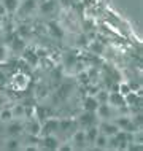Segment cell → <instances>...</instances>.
Listing matches in <instances>:
<instances>
[{
  "mask_svg": "<svg viewBox=\"0 0 143 151\" xmlns=\"http://www.w3.org/2000/svg\"><path fill=\"white\" fill-rule=\"evenodd\" d=\"M5 148L6 150H19L21 148V142H19L18 137H10V140L6 142Z\"/></svg>",
  "mask_w": 143,
  "mask_h": 151,
  "instance_id": "20",
  "label": "cell"
},
{
  "mask_svg": "<svg viewBox=\"0 0 143 151\" xmlns=\"http://www.w3.org/2000/svg\"><path fill=\"white\" fill-rule=\"evenodd\" d=\"M96 116H99L100 119H110L113 116V111H111V107L105 102V104H99L97 105V110H96Z\"/></svg>",
  "mask_w": 143,
  "mask_h": 151,
  "instance_id": "5",
  "label": "cell"
},
{
  "mask_svg": "<svg viewBox=\"0 0 143 151\" xmlns=\"http://www.w3.org/2000/svg\"><path fill=\"white\" fill-rule=\"evenodd\" d=\"M107 104L110 107H114V108H119L122 105H126V99L124 96L119 92H108V99H107Z\"/></svg>",
  "mask_w": 143,
  "mask_h": 151,
  "instance_id": "1",
  "label": "cell"
},
{
  "mask_svg": "<svg viewBox=\"0 0 143 151\" xmlns=\"http://www.w3.org/2000/svg\"><path fill=\"white\" fill-rule=\"evenodd\" d=\"M118 92L122 94V96H127V94L130 92V86L127 83H121L119 86H118Z\"/></svg>",
  "mask_w": 143,
  "mask_h": 151,
  "instance_id": "25",
  "label": "cell"
},
{
  "mask_svg": "<svg viewBox=\"0 0 143 151\" xmlns=\"http://www.w3.org/2000/svg\"><path fill=\"white\" fill-rule=\"evenodd\" d=\"M6 14V10H5V6L2 5V2H0V18H2V16H5Z\"/></svg>",
  "mask_w": 143,
  "mask_h": 151,
  "instance_id": "30",
  "label": "cell"
},
{
  "mask_svg": "<svg viewBox=\"0 0 143 151\" xmlns=\"http://www.w3.org/2000/svg\"><path fill=\"white\" fill-rule=\"evenodd\" d=\"M37 8V0H24L19 3L18 6V13L19 14H30Z\"/></svg>",
  "mask_w": 143,
  "mask_h": 151,
  "instance_id": "6",
  "label": "cell"
},
{
  "mask_svg": "<svg viewBox=\"0 0 143 151\" xmlns=\"http://www.w3.org/2000/svg\"><path fill=\"white\" fill-rule=\"evenodd\" d=\"M24 130H27L30 135H40L42 134V124H40V121H29L27 126H24Z\"/></svg>",
  "mask_w": 143,
  "mask_h": 151,
  "instance_id": "10",
  "label": "cell"
},
{
  "mask_svg": "<svg viewBox=\"0 0 143 151\" xmlns=\"http://www.w3.org/2000/svg\"><path fill=\"white\" fill-rule=\"evenodd\" d=\"M43 143H45V146H46L48 150H57L59 145H60V142H59V138H57L54 134H48V135L43 138Z\"/></svg>",
  "mask_w": 143,
  "mask_h": 151,
  "instance_id": "9",
  "label": "cell"
},
{
  "mask_svg": "<svg viewBox=\"0 0 143 151\" xmlns=\"http://www.w3.org/2000/svg\"><path fill=\"white\" fill-rule=\"evenodd\" d=\"M8 48H10L11 51H14V52H22L24 50H26V42H24L22 37H14V38H11L10 46Z\"/></svg>",
  "mask_w": 143,
  "mask_h": 151,
  "instance_id": "7",
  "label": "cell"
},
{
  "mask_svg": "<svg viewBox=\"0 0 143 151\" xmlns=\"http://www.w3.org/2000/svg\"><path fill=\"white\" fill-rule=\"evenodd\" d=\"M83 105H84V111H96V110H97V105H99V102H97L96 97L88 96V97L84 99Z\"/></svg>",
  "mask_w": 143,
  "mask_h": 151,
  "instance_id": "14",
  "label": "cell"
},
{
  "mask_svg": "<svg viewBox=\"0 0 143 151\" xmlns=\"http://www.w3.org/2000/svg\"><path fill=\"white\" fill-rule=\"evenodd\" d=\"M0 119L2 121H11L13 119V113H11V110H0Z\"/></svg>",
  "mask_w": 143,
  "mask_h": 151,
  "instance_id": "24",
  "label": "cell"
},
{
  "mask_svg": "<svg viewBox=\"0 0 143 151\" xmlns=\"http://www.w3.org/2000/svg\"><path fill=\"white\" fill-rule=\"evenodd\" d=\"M22 52H24V59H26L30 65H37V64H38V54H37L35 51H26V50H24Z\"/></svg>",
  "mask_w": 143,
  "mask_h": 151,
  "instance_id": "18",
  "label": "cell"
},
{
  "mask_svg": "<svg viewBox=\"0 0 143 151\" xmlns=\"http://www.w3.org/2000/svg\"><path fill=\"white\" fill-rule=\"evenodd\" d=\"M84 142H86L84 130H76L73 134V143H75V146L76 148H84Z\"/></svg>",
  "mask_w": 143,
  "mask_h": 151,
  "instance_id": "16",
  "label": "cell"
},
{
  "mask_svg": "<svg viewBox=\"0 0 143 151\" xmlns=\"http://www.w3.org/2000/svg\"><path fill=\"white\" fill-rule=\"evenodd\" d=\"M91 48H92L94 51H97V52H102V51H103V46H102L100 43H97V42H92V43H91Z\"/></svg>",
  "mask_w": 143,
  "mask_h": 151,
  "instance_id": "27",
  "label": "cell"
},
{
  "mask_svg": "<svg viewBox=\"0 0 143 151\" xmlns=\"http://www.w3.org/2000/svg\"><path fill=\"white\" fill-rule=\"evenodd\" d=\"M54 10H56L54 0H45L43 3H40V11L43 14H51V13H54Z\"/></svg>",
  "mask_w": 143,
  "mask_h": 151,
  "instance_id": "12",
  "label": "cell"
},
{
  "mask_svg": "<svg viewBox=\"0 0 143 151\" xmlns=\"http://www.w3.org/2000/svg\"><path fill=\"white\" fill-rule=\"evenodd\" d=\"M42 130H45L48 134H54V130H59V121H54V119H48L46 124L42 126Z\"/></svg>",
  "mask_w": 143,
  "mask_h": 151,
  "instance_id": "17",
  "label": "cell"
},
{
  "mask_svg": "<svg viewBox=\"0 0 143 151\" xmlns=\"http://www.w3.org/2000/svg\"><path fill=\"white\" fill-rule=\"evenodd\" d=\"M19 3H21V0H2V5L5 6L6 13H14V11H18Z\"/></svg>",
  "mask_w": 143,
  "mask_h": 151,
  "instance_id": "15",
  "label": "cell"
},
{
  "mask_svg": "<svg viewBox=\"0 0 143 151\" xmlns=\"http://www.w3.org/2000/svg\"><path fill=\"white\" fill-rule=\"evenodd\" d=\"M11 113H13V119H18V118L26 116V110H24L22 105H14V107L11 108Z\"/></svg>",
  "mask_w": 143,
  "mask_h": 151,
  "instance_id": "21",
  "label": "cell"
},
{
  "mask_svg": "<svg viewBox=\"0 0 143 151\" xmlns=\"http://www.w3.org/2000/svg\"><path fill=\"white\" fill-rule=\"evenodd\" d=\"M80 122L84 126V127L94 126L96 124V111H84L83 115L80 116Z\"/></svg>",
  "mask_w": 143,
  "mask_h": 151,
  "instance_id": "8",
  "label": "cell"
},
{
  "mask_svg": "<svg viewBox=\"0 0 143 151\" xmlns=\"http://www.w3.org/2000/svg\"><path fill=\"white\" fill-rule=\"evenodd\" d=\"M8 52H10L8 45L2 43V45H0V62H5V60H8Z\"/></svg>",
  "mask_w": 143,
  "mask_h": 151,
  "instance_id": "23",
  "label": "cell"
},
{
  "mask_svg": "<svg viewBox=\"0 0 143 151\" xmlns=\"http://www.w3.org/2000/svg\"><path fill=\"white\" fill-rule=\"evenodd\" d=\"M19 35H21V37H27L29 35V27H26V26L19 27Z\"/></svg>",
  "mask_w": 143,
  "mask_h": 151,
  "instance_id": "28",
  "label": "cell"
},
{
  "mask_svg": "<svg viewBox=\"0 0 143 151\" xmlns=\"http://www.w3.org/2000/svg\"><path fill=\"white\" fill-rule=\"evenodd\" d=\"M114 124H116L119 129L126 130V132H134V129H135V124H134L132 119H130V118H127V116H119V118H116Z\"/></svg>",
  "mask_w": 143,
  "mask_h": 151,
  "instance_id": "3",
  "label": "cell"
},
{
  "mask_svg": "<svg viewBox=\"0 0 143 151\" xmlns=\"http://www.w3.org/2000/svg\"><path fill=\"white\" fill-rule=\"evenodd\" d=\"M97 134H99V129L94 127V126H89L88 130H84V135H86V142H94V138L97 137Z\"/></svg>",
  "mask_w": 143,
  "mask_h": 151,
  "instance_id": "19",
  "label": "cell"
},
{
  "mask_svg": "<svg viewBox=\"0 0 143 151\" xmlns=\"http://www.w3.org/2000/svg\"><path fill=\"white\" fill-rule=\"evenodd\" d=\"M78 43L80 45H86V43H88V37H80V38H78Z\"/></svg>",
  "mask_w": 143,
  "mask_h": 151,
  "instance_id": "29",
  "label": "cell"
},
{
  "mask_svg": "<svg viewBox=\"0 0 143 151\" xmlns=\"http://www.w3.org/2000/svg\"><path fill=\"white\" fill-rule=\"evenodd\" d=\"M119 127H118L116 124H114V121L113 122H107V121H103L100 124V127H99V132L102 134H105L107 137H111V135H116L118 132H119Z\"/></svg>",
  "mask_w": 143,
  "mask_h": 151,
  "instance_id": "4",
  "label": "cell"
},
{
  "mask_svg": "<svg viewBox=\"0 0 143 151\" xmlns=\"http://www.w3.org/2000/svg\"><path fill=\"white\" fill-rule=\"evenodd\" d=\"M48 29H50V34L52 37H56V38H62V37H64L62 27H60L56 21H50V22H48Z\"/></svg>",
  "mask_w": 143,
  "mask_h": 151,
  "instance_id": "11",
  "label": "cell"
},
{
  "mask_svg": "<svg viewBox=\"0 0 143 151\" xmlns=\"http://www.w3.org/2000/svg\"><path fill=\"white\" fill-rule=\"evenodd\" d=\"M75 62H76L75 54H72V52H65V54H64V64H65V67H72V65H75Z\"/></svg>",
  "mask_w": 143,
  "mask_h": 151,
  "instance_id": "22",
  "label": "cell"
},
{
  "mask_svg": "<svg viewBox=\"0 0 143 151\" xmlns=\"http://www.w3.org/2000/svg\"><path fill=\"white\" fill-rule=\"evenodd\" d=\"M94 146L96 148H99V150H105L107 148V143H108V137L105 135V134H102V132H99L97 134V137L94 138Z\"/></svg>",
  "mask_w": 143,
  "mask_h": 151,
  "instance_id": "13",
  "label": "cell"
},
{
  "mask_svg": "<svg viewBox=\"0 0 143 151\" xmlns=\"http://www.w3.org/2000/svg\"><path fill=\"white\" fill-rule=\"evenodd\" d=\"M60 3H62V6H68L72 3V0H60Z\"/></svg>",
  "mask_w": 143,
  "mask_h": 151,
  "instance_id": "31",
  "label": "cell"
},
{
  "mask_svg": "<svg viewBox=\"0 0 143 151\" xmlns=\"http://www.w3.org/2000/svg\"><path fill=\"white\" fill-rule=\"evenodd\" d=\"M24 132V124H21L19 121H10V124L6 126V134L8 137H19Z\"/></svg>",
  "mask_w": 143,
  "mask_h": 151,
  "instance_id": "2",
  "label": "cell"
},
{
  "mask_svg": "<svg viewBox=\"0 0 143 151\" xmlns=\"http://www.w3.org/2000/svg\"><path fill=\"white\" fill-rule=\"evenodd\" d=\"M96 99H97V102H99V104H105V102H107V99H108V92H107V91L99 92Z\"/></svg>",
  "mask_w": 143,
  "mask_h": 151,
  "instance_id": "26",
  "label": "cell"
},
{
  "mask_svg": "<svg viewBox=\"0 0 143 151\" xmlns=\"http://www.w3.org/2000/svg\"><path fill=\"white\" fill-rule=\"evenodd\" d=\"M0 32H2V22H0Z\"/></svg>",
  "mask_w": 143,
  "mask_h": 151,
  "instance_id": "32",
  "label": "cell"
}]
</instances>
